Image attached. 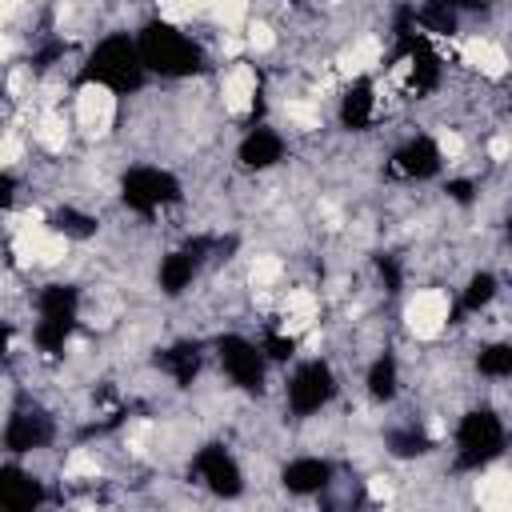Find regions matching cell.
I'll return each mask as SVG.
<instances>
[{"mask_svg":"<svg viewBox=\"0 0 512 512\" xmlns=\"http://www.w3.org/2000/svg\"><path fill=\"white\" fill-rule=\"evenodd\" d=\"M144 76H148V68H144L140 44H136L132 36H124V32L104 36V40L88 52V60H84V68H80V80L92 84V88H100V92H108V96H128V92H136V88L144 84Z\"/></svg>","mask_w":512,"mask_h":512,"instance_id":"6da1fadb","label":"cell"},{"mask_svg":"<svg viewBox=\"0 0 512 512\" xmlns=\"http://www.w3.org/2000/svg\"><path fill=\"white\" fill-rule=\"evenodd\" d=\"M136 44H140L144 68L156 72V76H164V80H184V76L200 72V64H204L200 44L188 32H180V28L164 24V20H148L140 28Z\"/></svg>","mask_w":512,"mask_h":512,"instance_id":"7a4b0ae2","label":"cell"},{"mask_svg":"<svg viewBox=\"0 0 512 512\" xmlns=\"http://www.w3.org/2000/svg\"><path fill=\"white\" fill-rule=\"evenodd\" d=\"M76 316H80V292L72 284H48L40 288L36 296V324H32V344L44 352V356H56L64 352L72 328H76Z\"/></svg>","mask_w":512,"mask_h":512,"instance_id":"3957f363","label":"cell"},{"mask_svg":"<svg viewBox=\"0 0 512 512\" xmlns=\"http://www.w3.org/2000/svg\"><path fill=\"white\" fill-rule=\"evenodd\" d=\"M504 452V424L492 408H472L456 424V464L484 468Z\"/></svg>","mask_w":512,"mask_h":512,"instance_id":"277c9868","label":"cell"},{"mask_svg":"<svg viewBox=\"0 0 512 512\" xmlns=\"http://www.w3.org/2000/svg\"><path fill=\"white\" fill-rule=\"evenodd\" d=\"M120 200L132 212L152 216V212H160V208H168V204L180 200V180L168 168H160V164H136L120 180Z\"/></svg>","mask_w":512,"mask_h":512,"instance_id":"5b68a950","label":"cell"},{"mask_svg":"<svg viewBox=\"0 0 512 512\" xmlns=\"http://www.w3.org/2000/svg\"><path fill=\"white\" fill-rule=\"evenodd\" d=\"M216 360H220V368H224V376L236 384V388H244V392H260L264 388V372H268V356H264V348L256 344V340H248V336H220L216 340Z\"/></svg>","mask_w":512,"mask_h":512,"instance_id":"8992f818","label":"cell"},{"mask_svg":"<svg viewBox=\"0 0 512 512\" xmlns=\"http://www.w3.org/2000/svg\"><path fill=\"white\" fill-rule=\"evenodd\" d=\"M288 408L292 416H316L320 408H328V400L336 396V372L328 360H308L292 372L288 380Z\"/></svg>","mask_w":512,"mask_h":512,"instance_id":"52a82bcc","label":"cell"},{"mask_svg":"<svg viewBox=\"0 0 512 512\" xmlns=\"http://www.w3.org/2000/svg\"><path fill=\"white\" fill-rule=\"evenodd\" d=\"M204 252H208V240L196 236L184 248H172L168 256H160V272H156L160 292L164 296H180L184 288H192V280H196V272L204 264Z\"/></svg>","mask_w":512,"mask_h":512,"instance_id":"ba28073f","label":"cell"},{"mask_svg":"<svg viewBox=\"0 0 512 512\" xmlns=\"http://www.w3.org/2000/svg\"><path fill=\"white\" fill-rule=\"evenodd\" d=\"M192 464H196V476H200L216 496H240L244 476H240L236 456H232L224 444H204Z\"/></svg>","mask_w":512,"mask_h":512,"instance_id":"9c48e42d","label":"cell"},{"mask_svg":"<svg viewBox=\"0 0 512 512\" xmlns=\"http://www.w3.org/2000/svg\"><path fill=\"white\" fill-rule=\"evenodd\" d=\"M444 168V152L432 136H412L392 152V172L404 180H428Z\"/></svg>","mask_w":512,"mask_h":512,"instance_id":"30bf717a","label":"cell"},{"mask_svg":"<svg viewBox=\"0 0 512 512\" xmlns=\"http://www.w3.org/2000/svg\"><path fill=\"white\" fill-rule=\"evenodd\" d=\"M236 160L248 172H268V168H276L284 160V136L276 128H268V124H256V128L244 132V140L236 148Z\"/></svg>","mask_w":512,"mask_h":512,"instance_id":"8fae6325","label":"cell"},{"mask_svg":"<svg viewBox=\"0 0 512 512\" xmlns=\"http://www.w3.org/2000/svg\"><path fill=\"white\" fill-rule=\"evenodd\" d=\"M52 440V420L40 412V408H20L8 416V428H4V448L8 452H36Z\"/></svg>","mask_w":512,"mask_h":512,"instance_id":"7c38bea8","label":"cell"},{"mask_svg":"<svg viewBox=\"0 0 512 512\" xmlns=\"http://www.w3.org/2000/svg\"><path fill=\"white\" fill-rule=\"evenodd\" d=\"M380 116V92L372 80H356L344 96H340V124L352 132L372 128V120Z\"/></svg>","mask_w":512,"mask_h":512,"instance_id":"4fadbf2b","label":"cell"},{"mask_svg":"<svg viewBox=\"0 0 512 512\" xmlns=\"http://www.w3.org/2000/svg\"><path fill=\"white\" fill-rule=\"evenodd\" d=\"M40 500H44V488H40V480L32 472H20V468H4L0 472V508L32 512Z\"/></svg>","mask_w":512,"mask_h":512,"instance_id":"5bb4252c","label":"cell"},{"mask_svg":"<svg viewBox=\"0 0 512 512\" xmlns=\"http://www.w3.org/2000/svg\"><path fill=\"white\" fill-rule=\"evenodd\" d=\"M328 480H332V464L320 456H300L284 468V488L296 496H312V492L328 488Z\"/></svg>","mask_w":512,"mask_h":512,"instance_id":"9a60e30c","label":"cell"},{"mask_svg":"<svg viewBox=\"0 0 512 512\" xmlns=\"http://www.w3.org/2000/svg\"><path fill=\"white\" fill-rule=\"evenodd\" d=\"M160 368L180 384V388H188L192 380H196V372H200V344H192V340H184V344H172V348H164V356H160Z\"/></svg>","mask_w":512,"mask_h":512,"instance_id":"2e32d148","label":"cell"},{"mask_svg":"<svg viewBox=\"0 0 512 512\" xmlns=\"http://www.w3.org/2000/svg\"><path fill=\"white\" fill-rule=\"evenodd\" d=\"M476 372L488 380H512V340H492L476 356Z\"/></svg>","mask_w":512,"mask_h":512,"instance_id":"e0dca14e","label":"cell"},{"mask_svg":"<svg viewBox=\"0 0 512 512\" xmlns=\"http://www.w3.org/2000/svg\"><path fill=\"white\" fill-rule=\"evenodd\" d=\"M400 388V368L392 356H376L372 368H368V396L372 400H392Z\"/></svg>","mask_w":512,"mask_h":512,"instance_id":"ac0fdd59","label":"cell"},{"mask_svg":"<svg viewBox=\"0 0 512 512\" xmlns=\"http://www.w3.org/2000/svg\"><path fill=\"white\" fill-rule=\"evenodd\" d=\"M492 300H496V276H492V272H472V276H468V288L460 292V308L476 316V312H484Z\"/></svg>","mask_w":512,"mask_h":512,"instance_id":"d6986e66","label":"cell"},{"mask_svg":"<svg viewBox=\"0 0 512 512\" xmlns=\"http://www.w3.org/2000/svg\"><path fill=\"white\" fill-rule=\"evenodd\" d=\"M52 228H56V232H64V236L84 240V236H92V232H96V216L76 212V208H60V212L52 216Z\"/></svg>","mask_w":512,"mask_h":512,"instance_id":"ffe728a7","label":"cell"},{"mask_svg":"<svg viewBox=\"0 0 512 512\" xmlns=\"http://www.w3.org/2000/svg\"><path fill=\"white\" fill-rule=\"evenodd\" d=\"M388 448L396 456H424L428 452V440L416 428H404V432H388Z\"/></svg>","mask_w":512,"mask_h":512,"instance_id":"44dd1931","label":"cell"},{"mask_svg":"<svg viewBox=\"0 0 512 512\" xmlns=\"http://www.w3.org/2000/svg\"><path fill=\"white\" fill-rule=\"evenodd\" d=\"M508 244H512V224H508Z\"/></svg>","mask_w":512,"mask_h":512,"instance_id":"7402d4cb","label":"cell"}]
</instances>
